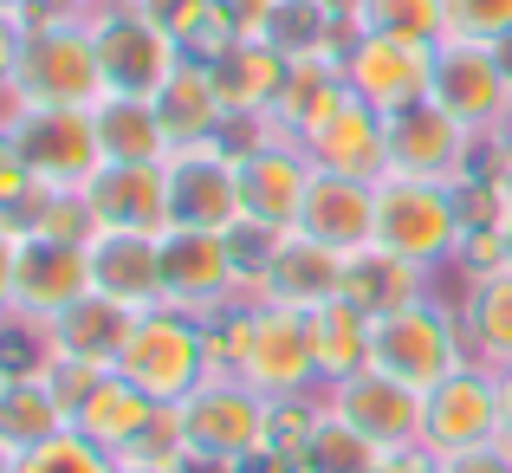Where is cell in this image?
<instances>
[{"instance_id": "20", "label": "cell", "mask_w": 512, "mask_h": 473, "mask_svg": "<svg viewBox=\"0 0 512 473\" xmlns=\"http://www.w3.org/2000/svg\"><path fill=\"white\" fill-rule=\"evenodd\" d=\"M85 260L98 299H117L130 312L163 305V234H91Z\"/></svg>"}, {"instance_id": "49", "label": "cell", "mask_w": 512, "mask_h": 473, "mask_svg": "<svg viewBox=\"0 0 512 473\" xmlns=\"http://www.w3.org/2000/svg\"><path fill=\"white\" fill-rule=\"evenodd\" d=\"M78 7H91V0H78Z\"/></svg>"}, {"instance_id": "34", "label": "cell", "mask_w": 512, "mask_h": 473, "mask_svg": "<svg viewBox=\"0 0 512 473\" xmlns=\"http://www.w3.org/2000/svg\"><path fill=\"white\" fill-rule=\"evenodd\" d=\"M13 473H117V461L104 448H91L78 428H65V435L39 441V448L13 454Z\"/></svg>"}, {"instance_id": "9", "label": "cell", "mask_w": 512, "mask_h": 473, "mask_svg": "<svg viewBox=\"0 0 512 473\" xmlns=\"http://www.w3.org/2000/svg\"><path fill=\"white\" fill-rule=\"evenodd\" d=\"M7 143H13V162L39 188H59V195L85 188L104 169V143H98L91 111H13Z\"/></svg>"}, {"instance_id": "13", "label": "cell", "mask_w": 512, "mask_h": 473, "mask_svg": "<svg viewBox=\"0 0 512 473\" xmlns=\"http://www.w3.org/2000/svg\"><path fill=\"white\" fill-rule=\"evenodd\" d=\"M506 428V402H500V370L493 363H461L448 383L428 389V428H422V448L428 454H467V448H487L500 441Z\"/></svg>"}, {"instance_id": "25", "label": "cell", "mask_w": 512, "mask_h": 473, "mask_svg": "<svg viewBox=\"0 0 512 473\" xmlns=\"http://www.w3.org/2000/svg\"><path fill=\"white\" fill-rule=\"evenodd\" d=\"M137 318H143V312H130V305L85 292L78 305H65V312L52 318V344H59V363L117 370V357H124V344H130V331H137Z\"/></svg>"}, {"instance_id": "45", "label": "cell", "mask_w": 512, "mask_h": 473, "mask_svg": "<svg viewBox=\"0 0 512 473\" xmlns=\"http://www.w3.org/2000/svg\"><path fill=\"white\" fill-rule=\"evenodd\" d=\"M33 7H39V0H0V13H13V20H26Z\"/></svg>"}, {"instance_id": "15", "label": "cell", "mask_w": 512, "mask_h": 473, "mask_svg": "<svg viewBox=\"0 0 512 473\" xmlns=\"http://www.w3.org/2000/svg\"><path fill=\"white\" fill-rule=\"evenodd\" d=\"M169 227H208V234L247 227L240 169H234V150H227L221 137L169 156Z\"/></svg>"}, {"instance_id": "12", "label": "cell", "mask_w": 512, "mask_h": 473, "mask_svg": "<svg viewBox=\"0 0 512 473\" xmlns=\"http://www.w3.org/2000/svg\"><path fill=\"white\" fill-rule=\"evenodd\" d=\"M428 98L448 117H461L474 137H493V124L512 104V65L506 46H480V39H441L435 46V91Z\"/></svg>"}, {"instance_id": "18", "label": "cell", "mask_w": 512, "mask_h": 473, "mask_svg": "<svg viewBox=\"0 0 512 473\" xmlns=\"http://www.w3.org/2000/svg\"><path fill=\"white\" fill-rule=\"evenodd\" d=\"M292 234L325 240L344 260L363 253V247H376V182L312 169V188H305V208H299V227H292Z\"/></svg>"}, {"instance_id": "46", "label": "cell", "mask_w": 512, "mask_h": 473, "mask_svg": "<svg viewBox=\"0 0 512 473\" xmlns=\"http://www.w3.org/2000/svg\"><path fill=\"white\" fill-rule=\"evenodd\" d=\"M0 473H13V454L7 448H0Z\"/></svg>"}, {"instance_id": "26", "label": "cell", "mask_w": 512, "mask_h": 473, "mask_svg": "<svg viewBox=\"0 0 512 473\" xmlns=\"http://www.w3.org/2000/svg\"><path fill=\"white\" fill-rule=\"evenodd\" d=\"M350 98V85H344V65L338 59H292V72H286V85H279V98H273V111L260 117L273 137H312L318 124H325L331 111Z\"/></svg>"}, {"instance_id": "33", "label": "cell", "mask_w": 512, "mask_h": 473, "mask_svg": "<svg viewBox=\"0 0 512 473\" xmlns=\"http://www.w3.org/2000/svg\"><path fill=\"white\" fill-rule=\"evenodd\" d=\"M357 33L402 39V46H428L435 52L441 39H448V7H441V0H363L357 7Z\"/></svg>"}, {"instance_id": "10", "label": "cell", "mask_w": 512, "mask_h": 473, "mask_svg": "<svg viewBox=\"0 0 512 473\" xmlns=\"http://www.w3.org/2000/svg\"><path fill=\"white\" fill-rule=\"evenodd\" d=\"M234 169H240V208H247V227L260 234H292L305 208V188H312V156L292 137H273L260 124L253 143H234Z\"/></svg>"}, {"instance_id": "14", "label": "cell", "mask_w": 512, "mask_h": 473, "mask_svg": "<svg viewBox=\"0 0 512 473\" xmlns=\"http://www.w3.org/2000/svg\"><path fill=\"white\" fill-rule=\"evenodd\" d=\"M480 150H487V137H474V130H467L461 117H448L435 98L402 111V117H389V175H422V182L454 188L480 169Z\"/></svg>"}, {"instance_id": "4", "label": "cell", "mask_w": 512, "mask_h": 473, "mask_svg": "<svg viewBox=\"0 0 512 473\" xmlns=\"http://www.w3.org/2000/svg\"><path fill=\"white\" fill-rule=\"evenodd\" d=\"M461 363H474L467 324L441 299H422V305H409V312H389V318H376V331H370V370L396 376V383L422 389V396L435 383H448Z\"/></svg>"}, {"instance_id": "41", "label": "cell", "mask_w": 512, "mask_h": 473, "mask_svg": "<svg viewBox=\"0 0 512 473\" xmlns=\"http://www.w3.org/2000/svg\"><path fill=\"white\" fill-rule=\"evenodd\" d=\"M500 402H506V428H500V448H512V363H500Z\"/></svg>"}, {"instance_id": "28", "label": "cell", "mask_w": 512, "mask_h": 473, "mask_svg": "<svg viewBox=\"0 0 512 473\" xmlns=\"http://www.w3.org/2000/svg\"><path fill=\"white\" fill-rule=\"evenodd\" d=\"M305 331H312L318 389H338L357 370H370V331H376V318L357 312L350 299H331V305H318V312H305Z\"/></svg>"}, {"instance_id": "42", "label": "cell", "mask_w": 512, "mask_h": 473, "mask_svg": "<svg viewBox=\"0 0 512 473\" xmlns=\"http://www.w3.org/2000/svg\"><path fill=\"white\" fill-rule=\"evenodd\" d=\"M117 473H188V461H117Z\"/></svg>"}, {"instance_id": "37", "label": "cell", "mask_w": 512, "mask_h": 473, "mask_svg": "<svg viewBox=\"0 0 512 473\" xmlns=\"http://www.w3.org/2000/svg\"><path fill=\"white\" fill-rule=\"evenodd\" d=\"M13 286H20V234L0 221V312H13Z\"/></svg>"}, {"instance_id": "44", "label": "cell", "mask_w": 512, "mask_h": 473, "mask_svg": "<svg viewBox=\"0 0 512 473\" xmlns=\"http://www.w3.org/2000/svg\"><path fill=\"white\" fill-rule=\"evenodd\" d=\"M493 162V156H487ZM493 182H500V195H506V214H512V169H506V162H493Z\"/></svg>"}, {"instance_id": "48", "label": "cell", "mask_w": 512, "mask_h": 473, "mask_svg": "<svg viewBox=\"0 0 512 473\" xmlns=\"http://www.w3.org/2000/svg\"><path fill=\"white\" fill-rule=\"evenodd\" d=\"M0 389H7V376H0Z\"/></svg>"}, {"instance_id": "29", "label": "cell", "mask_w": 512, "mask_h": 473, "mask_svg": "<svg viewBox=\"0 0 512 473\" xmlns=\"http://www.w3.org/2000/svg\"><path fill=\"white\" fill-rule=\"evenodd\" d=\"M91 124H98L104 162H169V137L163 117H156V98H130V91H104L91 104Z\"/></svg>"}, {"instance_id": "31", "label": "cell", "mask_w": 512, "mask_h": 473, "mask_svg": "<svg viewBox=\"0 0 512 473\" xmlns=\"http://www.w3.org/2000/svg\"><path fill=\"white\" fill-rule=\"evenodd\" d=\"M461 324H467V350L480 363H512V273H480L467 279V299H461Z\"/></svg>"}, {"instance_id": "22", "label": "cell", "mask_w": 512, "mask_h": 473, "mask_svg": "<svg viewBox=\"0 0 512 473\" xmlns=\"http://www.w3.org/2000/svg\"><path fill=\"white\" fill-rule=\"evenodd\" d=\"M208 72H214V91H221L227 117H234V124H260V117L273 111L279 85H286L292 59L273 46V39H227V46L208 59Z\"/></svg>"}, {"instance_id": "6", "label": "cell", "mask_w": 512, "mask_h": 473, "mask_svg": "<svg viewBox=\"0 0 512 473\" xmlns=\"http://www.w3.org/2000/svg\"><path fill=\"white\" fill-rule=\"evenodd\" d=\"M117 370H124L150 402L175 409L182 396H195V389L214 376V363H208V324L188 318V312H169V305H156V312L137 318V331H130Z\"/></svg>"}, {"instance_id": "5", "label": "cell", "mask_w": 512, "mask_h": 473, "mask_svg": "<svg viewBox=\"0 0 512 473\" xmlns=\"http://www.w3.org/2000/svg\"><path fill=\"white\" fill-rule=\"evenodd\" d=\"M52 389H59L65 415H72V428L91 441V448H104L111 461H124L130 448H137L143 435H150L156 422H163V402H150L137 383H130L124 370H91V363H59L52 370Z\"/></svg>"}, {"instance_id": "39", "label": "cell", "mask_w": 512, "mask_h": 473, "mask_svg": "<svg viewBox=\"0 0 512 473\" xmlns=\"http://www.w3.org/2000/svg\"><path fill=\"white\" fill-rule=\"evenodd\" d=\"M370 473H441V454H428V448H396V454H376Z\"/></svg>"}, {"instance_id": "35", "label": "cell", "mask_w": 512, "mask_h": 473, "mask_svg": "<svg viewBox=\"0 0 512 473\" xmlns=\"http://www.w3.org/2000/svg\"><path fill=\"white\" fill-rule=\"evenodd\" d=\"M441 7H448V39L512 46V0H441Z\"/></svg>"}, {"instance_id": "1", "label": "cell", "mask_w": 512, "mask_h": 473, "mask_svg": "<svg viewBox=\"0 0 512 473\" xmlns=\"http://www.w3.org/2000/svg\"><path fill=\"white\" fill-rule=\"evenodd\" d=\"M104 91L111 85H104L85 7L78 0H39L26 13V46H20V65H13L7 98H0V124L13 111H91Z\"/></svg>"}, {"instance_id": "21", "label": "cell", "mask_w": 512, "mask_h": 473, "mask_svg": "<svg viewBox=\"0 0 512 473\" xmlns=\"http://www.w3.org/2000/svg\"><path fill=\"white\" fill-rule=\"evenodd\" d=\"M260 299L292 305V312H318V305L344 299V253H331L325 240H305V234H279L260 273Z\"/></svg>"}, {"instance_id": "43", "label": "cell", "mask_w": 512, "mask_h": 473, "mask_svg": "<svg viewBox=\"0 0 512 473\" xmlns=\"http://www.w3.org/2000/svg\"><path fill=\"white\" fill-rule=\"evenodd\" d=\"M493 234H500V266H506V273H512V214H506L500 227H493Z\"/></svg>"}, {"instance_id": "17", "label": "cell", "mask_w": 512, "mask_h": 473, "mask_svg": "<svg viewBox=\"0 0 512 473\" xmlns=\"http://www.w3.org/2000/svg\"><path fill=\"white\" fill-rule=\"evenodd\" d=\"M85 201L98 234H169V162H104Z\"/></svg>"}, {"instance_id": "7", "label": "cell", "mask_w": 512, "mask_h": 473, "mask_svg": "<svg viewBox=\"0 0 512 473\" xmlns=\"http://www.w3.org/2000/svg\"><path fill=\"white\" fill-rule=\"evenodd\" d=\"M85 26L98 39V65H104V85L130 91V98H156L163 78L188 59L175 46V33L156 20L150 7H130V0H91Z\"/></svg>"}, {"instance_id": "38", "label": "cell", "mask_w": 512, "mask_h": 473, "mask_svg": "<svg viewBox=\"0 0 512 473\" xmlns=\"http://www.w3.org/2000/svg\"><path fill=\"white\" fill-rule=\"evenodd\" d=\"M20 46H26V20L0 13V98H7V85H13V65H20Z\"/></svg>"}, {"instance_id": "32", "label": "cell", "mask_w": 512, "mask_h": 473, "mask_svg": "<svg viewBox=\"0 0 512 473\" xmlns=\"http://www.w3.org/2000/svg\"><path fill=\"white\" fill-rule=\"evenodd\" d=\"M376 454H383V448H370V441H363L331 402H318L312 435H305V448L292 454V473H370Z\"/></svg>"}, {"instance_id": "8", "label": "cell", "mask_w": 512, "mask_h": 473, "mask_svg": "<svg viewBox=\"0 0 512 473\" xmlns=\"http://www.w3.org/2000/svg\"><path fill=\"white\" fill-rule=\"evenodd\" d=\"M247 273H240L234 234H208V227H169L163 234V305L208 324L214 312L240 305Z\"/></svg>"}, {"instance_id": "11", "label": "cell", "mask_w": 512, "mask_h": 473, "mask_svg": "<svg viewBox=\"0 0 512 473\" xmlns=\"http://www.w3.org/2000/svg\"><path fill=\"white\" fill-rule=\"evenodd\" d=\"M338 65H344L350 98H363L376 117H402V111H415V104H428V91H435V52L402 46V39L350 33Z\"/></svg>"}, {"instance_id": "19", "label": "cell", "mask_w": 512, "mask_h": 473, "mask_svg": "<svg viewBox=\"0 0 512 473\" xmlns=\"http://www.w3.org/2000/svg\"><path fill=\"white\" fill-rule=\"evenodd\" d=\"M299 150L312 156V169L357 175V182H383L389 175V117H376L363 98H344L312 137H299Z\"/></svg>"}, {"instance_id": "30", "label": "cell", "mask_w": 512, "mask_h": 473, "mask_svg": "<svg viewBox=\"0 0 512 473\" xmlns=\"http://www.w3.org/2000/svg\"><path fill=\"white\" fill-rule=\"evenodd\" d=\"M65 428H72V415H65L52 376H20V383L0 389V448L7 454H26L39 441L65 435Z\"/></svg>"}, {"instance_id": "3", "label": "cell", "mask_w": 512, "mask_h": 473, "mask_svg": "<svg viewBox=\"0 0 512 473\" xmlns=\"http://www.w3.org/2000/svg\"><path fill=\"white\" fill-rule=\"evenodd\" d=\"M461 240L467 221L448 182H422V175H383L376 182V247L383 253L422 266V273H441V266H454Z\"/></svg>"}, {"instance_id": "2", "label": "cell", "mask_w": 512, "mask_h": 473, "mask_svg": "<svg viewBox=\"0 0 512 473\" xmlns=\"http://www.w3.org/2000/svg\"><path fill=\"white\" fill-rule=\"evenodd\" d=\"M273 415L279 402L260 396L240 376H208L195 396L175 402V435H182L188 473H240L247 461L273 454Z\"/></svg>"}, {"instance_id": "40", "label": "cell", "mask_w": 512, "mask_h": 473, "mask_svg": "<svg viewBox=\"0 0 512 473\" xmlns=\"http://www.w3.org/2000/svg\"><path fill=\"white\" fill-rule=\"evenodd\" d=\"M487 156L512 169V104H506V117H500V124H493V137H487Z\"/></svg>"}, {"instance_id": "16", "label": "cell", "mask_w": 512, "mask_h": 473, "mask_svg": "<svg viewBox=\"0 0 512 473\" xmlns=\"http://www.w3.org/2000/svg\"><path fill=\"white\" fill-rule=\"evenodd\" d=\"M325 402L344 415L350 428H357L370 448L396 454V448H422V428H428V396L409 383H396V376L383 370H357L350 383L325 389Z\"/></svg>"}, {"instance_id": "36", "label": "cell", "mask_w": 512, "mask_h": 473, "mask_svg": "<svg viewBox=\"0 0 512 473\" xmlns=\"http://www.w3.org/2000/svg\"><path fill=\"white\" fill-rule=\"evenodd\" d=\"M441 473H512V448L487 441V448H467V454H448Z\"/></svg>"}, {"instance_id": "24", "label": "cell", "mask_w": 512, "mask_h": 473, "mask_svg": "<svg viewBox=\"0 0 512 473\" xmlns=\"http://www.w3.org/2000/svg\"><path fill=\"white\" fill-rule=\"evenodd\" d=\"M156 117H163V137L169 150H195V143H214L234 117H227L221 91H214L208 59H182L156 91Z\"/></svg>"}, {"instance_id": "27", "label": "cell", "mask_w": 512, "mask_h": 473, "mask_svg": "<svg viewBox=\"0 0 512 473\" xmlns=\"http://www.w3.org/2000/svg\"><path fill=\"white\" fill-rule=\"evenodd\" d=\"M428 279L435 273H422V266L396 260V253H383V247H363V253L344 260V299L370 318H389V312H409V305L435 299Z\"/></svg>"}, {"instance_id": "23", "label": "cell", "mask_w": 512, "mask_h": 473, "mask_svg": "<svg viewBox=\"0 0 512 473\" xmlns=\"http://www.w3.org/2000/svg\"><path fill=\"white\" fill-rule=\"evenodd\" d=\"M91 292V260L78 240H39L20 234V286H13V305L33 318H59L65 305H78Z\"/></svg>"}, {"instance_id": "47", "label": "cell", "mask_w": 512, "mask_h": 473, "mask_svg": "<svg viewBox=\"0 0 512 473\" xmlns=\"http://www.w3.org/2000/svg\"><path fill=\"white\" fill-rule=\"evenodd\" d=\"M130 7H156V0H130Z\"/></svg>"}]
</instances>
